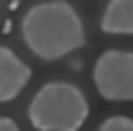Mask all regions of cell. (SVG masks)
<instances>
[{
  "label": "cell",
  "mask_w": 133,
  "mask_h": 131,
  "mask_svg": "<svg viewBox=\"0 0 133 131\" xmlns=\"http://www.w3.org/2000/svg\"><path fill=\"white\" fill-rule=\"evenodd\" d=\"M31 67L10 46H0V103L16 100L31 82Z\"/></svg>",
  "instance_id": "cell-4"
},
{
  "label": "cell",
  "mask_w": 133,
  "mask_h": 131,
  "mask_svg": "<svg viewBox=\"0 0 133 131\" xmlns=\"http://www.w3.org/2000/svg\"><path fill=\"white\" fill-rule=\"evenodd\" d=\"M97 131H133L131 116H110L97 126Z\"/></svg>",
  "instance_id": "cell-6"
},
{
  "label": "cell",
  "mask_w": 133,
  "mask_h": 131,
  "mask_svg": "<svg viewBox=\"0 0 133 131\" xmlns=\"http://www.w3.org/2000/svg\"><path fill=\"white\" fill-rule=\"evenodd\" d=\"M92 82L100 98L110 103L133 100V51L108 49L95 59Z\"/></svg>",
  "instance_id": "cell-3"
},
{
  "label": "cell",
  "mask_w": 133,
  "mask_h": 131,
  "mask_svg": "<svg viewBox=\"0 0 133 131\" xmlns=\"http://www.w3.org/2000/svg\"><path fill=\"white\" fill-rule=\"evenodd\" d=\"M90 118L87 95L77 85L51 80L28 103V121L36 131H79Z\"/></svg>",
  "instance_id": "cell-2"
},
{
  "label": "cell",
  "mask_w": 133,
  "mask_h": 131,
  "mask_svg": "<svg viewBox=\"0 0 133 131\" xmlns=\"http://www.w3.org/2000/svg\"><path fill=\"white\" fill-rule=\"evenodd\" d=\"M0 131H21V129L10 116H0Z\"/></svg>",
  "instance_id": "cell-7"
},
{
  "label": "cell",
  "mask_w": 133,
  "mask_h": 131,
  "mask_svg": "<svg viewBox=\"0 0 133 131\" xmlns=\"http://www.w3.org/2000/svg\"><path fill=\"white\" fill-rule=\"evenodd\" d=\"M100 31L108 36H133V0H108Z\"/></svg>",
  "instance_id": "cell-5"
},
{
  "label": "cell",
  "mask_w": 133,
  "mask_h": 131,
  "mask_svg": "<svg viewBox=\"0 0 133 131\" xmlns=\"http://www.w3.org/2000/svg\"><path fill=\"white\" fill-rule=\"evenodd\" d=\"M21 36L28 51L44 62L64 59L87 44L82 18L66 0H46L28 8L21 18Z\"/></svg>",
  "instance_id": "cell-1"
}]
</instances>
